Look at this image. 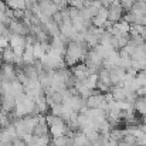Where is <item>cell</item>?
<instances>
[{
	"mask_svg": "<svg viewBox=\"0 0 146 146\" xmlns=\"http://www.w3.org/2000/svg\"><path fill=\"white\" fill-rule=\"evenodd\" d=\"M105 102V98H104V94L98 92V91H94L92 95L85 99V106L90 108V109H97V108H101V105Z\"/></svg>",
	"mask_w": 146,
	"mask_h": 146,
	"instance_id": "9c48e42d",
	"label": "cell"
},
{
	"mask_svg": "<svg viewBox=\"0 0 146 146\" xmlns=\"http://www.w3.org/2000/svg\"><path fill=\"white\" fill-rule=\"evenodd\" d=\"M131 11H132L135 16H138V17L145 16L146 14V3L143 1V0H138V1H135L133 6H132V9H131Z\"/></svg>",
	"mask_w": 146,
	"mask_h": 146,
	"instance_id": "8fae6325",
	"label": "cell"
},
{
	"mask_svg": "<svg viewBox=\"0 0 146 146\" xmlns=\"http://www.w3.org/2000/svg\"><path fill=\"white\" fill-rule=\"evenodd\" d=\"M9 30H10V34H17V36H29L30 34V29L21 21V20H16V19H11L10 23H9Z\"/></svg>",
	"mask_w": 146,
	"mask_h": 146,
	"instance_id": "5b68a950",
	"label": "cell"
},
{
	"mask_svg": "<svg viewBox=\"0 0 146 146\" xmlns=\"http://www.w3.org/2000/svg\"><path fill=\"white\" fill-rule=\"evenodd\" d=\"M9 47V38L7 37H0V51Z\"/></svg>",
	"mask_w": 146,
	"mask_h": 146,
	"instance_id": "44dd1931",
	"label": "cell"
},
{
	"mask_svg": "<svg viewBox=\"0 0 146 146\" xmlns=\"http://www.w3.org/2000/svg\"><path fill=\"white\" fill-rule=\"evenodd\" d=\"M43 29L47 31V34H48L51 38H54V37H58V36H60V26H58L57 23H54L51 19H50L47 23H44V24H43Z\"/></svg>",
	"mask_w": 146,
	"mask_h": 146,
	"instance_id": "30bf717a",
	"label": "cell"
},
{
	"mask_svg": "<svg viewBox=\"0 0 146 146\" xmlns=\"http://www.w3.org/2000/svg\"><path fill=\"white\" fill-rule=\"evenodd\" d=\"M4 4L10 10H26V1L24 0H4Z\"/></svg>",
	"mask_w": 146,
	"mask_h": 146,
	"instance_id": "5bb4252c",
	"label": "cell"
},
{
	"mask_svg": "<svg viewBox=\"0 0 146 146\" xmlns=\"http://www.w3.org/2000/svg\"><path fill=\"white\" fill-rule=\"evenodd\" d=\"M133 108L135 112H138L142 116H146V97H138V99L133 102Z\"/></svg>",
	"mask_w": 146,
	"mask_h": 146,
	"instance_id": "7c38bea8",
	"label": "cell"
},
{
	"mask_svg": "<svg viewBox=\"0 0 146 146\" xmlns=\"http://www.w3.org/2000/svg\"><path fill=\"white\" fill-rule=\"evenodd\" d=\"M50 143H51L50 135H46V136H34V146H50Z\"/></svg>",
	"mask_w": 146,
	"mask_h": 146,
	"instance_id": "e0dca14e",
	"label": "cell"
},
{
	"mask_svg": "<svg viewBox=\"0 0 146 146\" xmlns=\"http://www.w3.org/2000/svg\"><path fill=\"white\" fill-rule=\"evenodd\" d=\"M26 37L23 36H17V34H10L9 36V47L14 51L16 55L21 57L23 51L26 48Z\"/></svg>",
	"mask_w": 146,
	"mask_h": 146,
	"instance_id": "277c9868",
	"label": "cell"
},
{
	"mask_svg": "<svg viewBox=\"0 0 146 146\" xmlns=\"http://www.w3.org/2000/svg\"><path fill=\"white\" fill-rule=\"evenodd\" d=\"M87 52H88V46L85 43L70 41L65 47V54H64L65 67H74L80 61H84Z\"/></svg>",
	"mask_w": 146,
	"mask_h": 146,
	"instance_id": "6da1fadb",
	"label": "cell"
},
{
	"mask_svg": "<svg viewBox=\"0 0 146 146\" xmlns=\"http://www.w3.org/2000/svg\"><path fill=\"white\" fill-rule=\"evenodd\" d=\"M123 14H125V10L122 9L119 0H112V3H111V6L108 9V21L115 24V23L122 20Z\"/></svg>",
	"mask_w": 146,
	"mask_h": 146,
	"instance_id": "3957f363",
	"label": "cell"
},
{
	"mask_svg": "<svg viewBox=\"0 0 146 146\" xmlns=\"http://www.w3.org/2000/svg\"><path fill=\"white\" fill-rule=\"evenodd\" d=\"M52 145L55 146H71L72 145V138L71 136H58V138H52Z\"/></svg>",
	"mask_w": 146,
	"mask_h": 146,
	"instance_id": "9a60e30c",
	"label": "cell"
},
{
	"mask_svg": "<svg viewBox=\"0 0 146 146\" xmlns=\"http://www.w3.org/2000/svg\"><path fill=\"white\" fill-rule=\"evenodd\" d=\"M118 40V50H122L128 43H129V37H121V38H116Z\"/></svg>",
	"mask_w": 146,
	"mask_h": 146,
	"instance_id": "ffe728a7",
	"label": "cell"
},
{
	"mask_svg": "<svg viewBox=\"0 0 146 146\" xmlns=\"http://www.w3.org/2000/svg\"><path fill=\"white\" fill-rule=\"evenodd\" d=\"M108 72H109V80L112 85H122L125 80V74H126V71L122 67H112L108 70Z\"/></svg>",
	"mask_w": 146,
	"mask_h": 146,
	"instance_id": "8992f818",
	"label": "cell"
},
{
	"mask_svg": "<svg viewBox=\"0 0 146 146\" xmlns=\"http://www.w3.org/2000/svg\"><path fill=\"white\" fill-rule=\"evenodd\" d=\"M145 146H146V145H145Z\"/></svg>",
	"mask_w": 146,
	"mask_h": 146,
	"instance_id": "603a6c76",
	"label": "cell"
},
{
	"mask_svg": "<svg viewBox=\"0 0 146 146\" xmlns=\"http://www.w3.org/2000/svg\"><path fill=\"white\" fill-rule=\"evenodd\" d=\"M38 7H40V11L44 17L47 19H51L58 10V7L51 1V0H38Z\"/></svg>",
	"mask_w": 146,
	"mask_h": 146,
	"instance_id": "52a82bcc",
	"label": "cell"
},
{
	"mask_svg": "<svg viewBox=\"0 0 146 146\" xmlns=\"http://www.w3.org/2000/svg\"><path fill=\"white\" fill-rule=\"evenodd\" d=\"M33 54H34V58H36V61H38V60H41V58L44 57L46 51H44L43 46H41L40 43H36V44H33Z\"/></svg>",
	"mask_w": 146,
	"mask_h": 146,
	"instance_id": "2e32d148",
	"label": "cell"
},
{
	"mask_svg": "<svg viewBox=\"0 0 146 146\" xmlns=\"http://www.w3.org/2000/svg\"><path fill=\"white\" fill-rule=\"evenodd\" d=\"M17 57H19V55H16V54H14V51L10 48V47H7V48H4L3 51H1V61H3V62L14 64Z\"/></svg>",
	"mask_w": 146,
	"mask_h": 146,
	"instance_id": "4fadbf2b",
	"label": "cell"
},
{
	"mask_svg": "<svg viewBox=\"0 0 146 146\" xmlns=\"http://www.w3.org/2000/svg\"><path fill=\"white\" fill-rule=\"evenodd\" d=\"M17 81V68L14 64L3 62L0 65V82H13Z\"/></svg>",
	"mask_w": 146,
	"mask_h": 146,
	"instance_id": "7a4b0ae2",
	"label": "cell"
},
{
	"mask_svg": "<svg viewBox=\"0 0 146 146\" xmlns=\"http://www.w3.org/2000/svg\"><path fill=\"white\" fill-rule=\"evenodd\" d=\"M62 111H64V106H62V104H57V105H52V106H50V113H51L52 116H60V118H61V115H62Z\"/></svg>",
	"mask_w": 146,
	"mask_h": 146,
	"instance_id": "ac0fdd59",
	"label": "cell"
},
{
	"mask_svg": "<svg viewBox=\"0 0 146 146\" xmlns=\"http://www.w3.org/2000/svg\"><path fill=\"white\" fill-rule=\"evenodd\" d=\"M71 74L74 75V78H75L77 81H85V80L88 78V75H90L88 67H87L84 62L75 64V65L72 67V70H71Z\"/></svg>",
	"mask_w": 146,
	"mask_h": 146,
	"instance_id": "ba28073f",
	"label": "cell"
},
{
	"mask_svg": "<svg viewBox=\"0 0 146 146\" xmlns=\"http://www.w3.org/2000/svg\"><path fill=\"white\" fill-rule=\"evenodd\" d=\"M50 146H55V145H52V143H50Z\"/></svg>",
	"mask_w": 146,
	"mask_h": 146,
	"instance_id": "7402d4cb",
	"label": "cell"
},
{
	"mask_svg": "<svg viewBox=\"0 0 146 146\" xmlns=\"http://www.w3.org/2000/svg\"><path fill=\"white\" fill-rule=\"evenodd\" d=\"M119 3L125 11H131V9L133 6V0H119Z\"/></svg>",
	"mask_w": 146,
	"mask_h": 146,
	"instance_id": "d6986e66",
	"label": "cell"
}]
</instances>
